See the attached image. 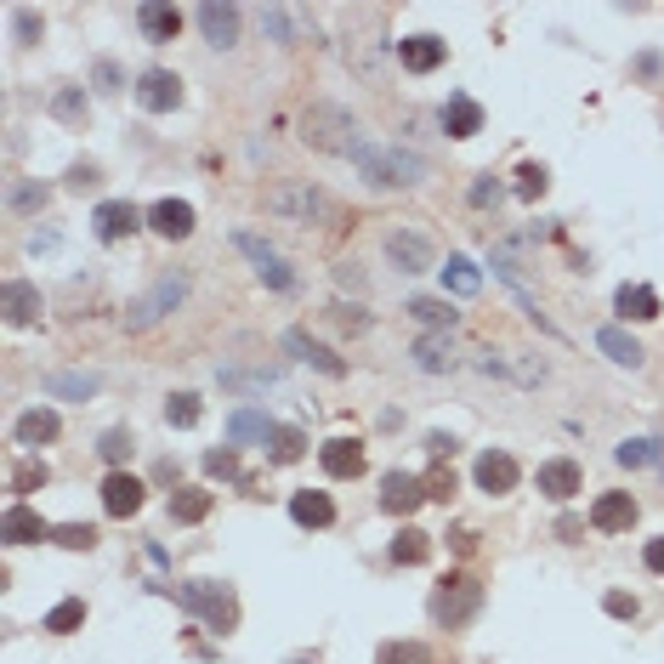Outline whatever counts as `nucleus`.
<instances>
[{
  "instance_id": "7c9ffc66",
  "label": "nucleus",
  "mask_w": 664,
  "mask_h": 664,
  "mask_svg": "<svg viewBox=\"0 0 664 664\" xmlns=\"http://www.w3.org/2000/svg\"><path fill=\"white\" fill-rule=\"evenodd\" d=\"M540 494H551V500H574L579 494V466L574 460H545L540 466Z\"/></svg>"
},
{
  "instance_id": "5fc2aeb1",
  "label": "nucleus",
  "mask_w": 664,
  "mask_h": 664,
  "mask_svg": "<svg viewBox=\"0 0 664 664\" xmlns=\"http://www.w3.org/2000/svg\"><path fill=\"white\" fill-rule=\"evenodd\" d=\"M205 472L210 477H233V472H239V455H233V449H210V455H205Z\"/></svg>"
},
{
  "instance_id": "aec40b11",
  "label": "nucleus",
  "mask_w": 664,
  "mask_h": 664,
  "mask_svg": "<svg viewBox=\"0 0 664 664\" xmlns=\"http://www.w3.org/2000/svg\"><path fill=\"white\" fill-rule=\"evenodd\" d=\"M148 228H154L159 239H188L193 233V205L188 199H159V205L148 210Z\"/></svg>"
},
{
  "instance_id": "6ab92c4d",
  "label": "nucleus",
  "mask_w": 664,
  "mask_h": 664,
  "mask_svg": "<svg viewBox=\"0 0 664 664\" xmlns=\"http://www.w3.org/2000/svg\"><path fill=\"white\" fill-rule=\"evenodd\" d=\"M409 358H415L426 375H455V369H460L455 341H449V335H420L415 347H409Z\"/></svg>"
},
{
  "instance_id": "412c9836",
  "label": "nucleus",
  "mask_w": 664,
  "mask_h": 664,
  "mask_svg": "<svg viewBox=\"0 0 664 664\" xmlns=\"http://www.w3.org/2000/svg\"><path fill=\"white\" fill-rule=\"evenodd\" d=\"M613 313L630 318V324H647V318H659V290H653V284H619Z\"/></svg>"
},
{
  "instance_id": "39448f33",
  "label": "nucleus",
  "mask_w": 664,
  "mask_h": 664,
  "mask_svg": "<svg viewBox=\"0 0 664 664\" xmlns=\"http://www.w3.org/2000/svg\"><path fill=\"white\" fill-rule=\"evenodd\" d=\"M176 596H182V608H193L210 630H222V636L239 625V596H233L228 585H216V579H188Z\"/></svg>"
},
{
  "instance_id": "9d476101",
  "label": "nucleus",
  "mask_w": 664,
  "mask_h": 664,
  "mask_svg": "<svg viewBox=\"0 0 664 664\" xmlns=\"http://www.w3.org/2000/svg\"><path fill=\"white\" fill-rule=\"evenodd\" d=\"M131 91H137V103L148 108V114H171V108L182 103V80H176L171 69H148Z\"/></svg>"
},
{
  "instance_id": "ddd939ff",
  "label": "nucleus",
  "mask_w": 664,
  "mask_h": 664,
  "mask_svg": "<svg viewBox=\"0 0 664 664\" xmlns=\"http://www.w3.org/2000/svg\"><path fill=\"white\" fill-rule=\"evenodd\" d=\"M142 477H131V472H108L103 477V511L108 517H137L142 511Z\"/></svg>"
},
{
  "instance_id": "f257e3e1",
  "label": "nucleus",
  "mask_w": 664,
  "mask_h": 664,
  "mask_svg": "<svg viewBox=\"0 0 664 664\" xmlns=\"http://www.w3.org/2000/svg\"><path fill=\"white\" fill-rule=\"evenodd\" d=\"M301 142L318 148V154L352 159V154H358V142H364V125L352 120L341 103H307V108H301Z\"/></svg>"
},
{
  "instance_id": "a19ab883",
  "label": "nucleus",
  "mask_w": 664,
  "mask_h": 664,
  "mask_svg": "<svg viewBox=\"0 0 664 664\" xmlns=\"http://www.w3.org/2000/svg\"><path fill=\"white\" fill-rule=\"evenodd\" d=\"M199 415H205V409H199L193 392H171V398H165V420H171V426H199Z\"/></svg>"
},
{
  "instance_id": "58836bf2",
  "label": "nucleus",
  "mask_w": 664,
  "mask_h": 664,
  "mask_svg": "<svg viewBox=\"0 0 664 664\" xmlns=\"http://www.w3.org/2000/svg\"><path fill=\"white\" fill-rule=\"evenodd\" d=\"M375 664H437V653L426 642H386Z\"/></svg>"
},
{
  "instance_id": "052dcab7",
  "label": "nucleus",
  "mask_w": 664,
  "mask_h": 664,
  "mask_svg": "<svg viewBox=\"0 0 664 664\" xmlns=\"http://www.w3.org/2000/svg\"><path fill=\"white\" fill-rule=\"evenodd\" d=\"M659 455H664V432H659Z\"/></svg>"
},
{
  "instance_id": "423d86ee",
  "label": "nucleus",
  "mask_w": 664,
  "mask_h": 664,
  "mask_svg": "<svg viewBox=\"0 0 664 664\" xmlns=\"http://www.w3.org/2000/svg\"><path fill=\"white\" fill-rule=\"evenodd\" d=\"M477 608H483V585H477L472 574H455V579H443L432 591V619L443 630H460V625H472Z\"/></svg>"
},
{
  "instance_id": "de8ad7c7",
  "label": "nucleus",
  "mask_w": 664,
  "mask_h": 664,
  "mask_svg": "<svg viewBox=\"0 0 664 664\" xmlns=\"http://www.w3.org/2000/svg\"><path fill=\"white\" fill-rule=\"evenodd\" d=\"M12 29H18V46H35V40L46 35L40 12H29V6H18V12H12Z\"/></svg>"
},
{
  "instance_id": "dca6fc26",
  "label": "nucleus",
  "mask_w": 664,
  "mask_h": 664,
  "mask_svg": "<svg viewBox=\"0 0 664 664\" xmlns=\"http://www.w3.org/2000/svg\"><path fill=\"white\" fill-rule=\"evenodd\" d=\"M0 534L12 545H40V540H52L57 528L40 517V511H29V506H6V517H0Z\"/></svg>"
},
{
  "instance_id": "cd10ccee",
  "label": "nucleus",
  "mask_w": 664,
  "mask_h": 664,
  "mask_svg": "<svg viewBox=\"0 0 664 664\" xmlns=\"http://www.w3.org/2000/svg\"><path fill=\"white\" fill-rule=\"evenodd\" d=\"M318 460H324V472L330 477H358L364 472V449H358L352 437H330V443L318 449Z\"/></svg>"
},
{
  "instance_id": "c85d7f7f",
  "label": "nucleus",
  "mask_w": 664,
  "mask_h": 664,
  "mask_svg": "<svg viewBox=\"0 0 664 664\" xmlns=\"http://www.w3.org/2000/svg\"><path fill=\"white\" fill-rule=\"evenodd\" d=\"M596 347L608 352V358H613L619 369H642V358H647V352H642V341H636V335H625L619 324H608V330H596Z\"/></svg>"
},
{
  "instance_id": "3c124183",
  "label": "nucleus",
  "mask_w": 664,
  "mask_h": 664,
  "mask_svg": "<svg viewBox=\"0 0 664 664\" xmlns=\"http://www.w3.org/2000/svg\"><path fill=\"white\" fill-rule=\"evenodd\" d=\"M602 608H608L613 619H636V613H642V602H636L630 591H608V596H602Z\"/></svg>"
},
{
  "instance_id": "20e7f679",
  "label": "nucleus",
  "mask_w": 664,
  "mask_h": 664,
  "mask_svg": "<svg viewBox=\"0 0 664 664\" xmlns=\"http://www.w3.org/2000/svg\"><path fill=\"white\" fill-rule=\"evenodd\" d=\"M182 301H188V273H159V279L125 307V330H148V324H159L165 313H176Z\"/></svg>"
},
{
  "instance_id": "f03ea898",
  "label": "nucleus",
  "mask_w": 664,
  "mask_h": 664,
  "mask_svg": "<svg viewBox=\"0 0 664 664\" xmlns=\"http://www.w3.org/2000/svg\"><path fill=\"white\" fill-rule=\"evenodd\" d=\"M267 210H273L279 222H301V228L341 222V205H335L318 182H273V188H267Z\"/></svg>"
},
{
  "instance_id": "a878e982",
  "label": "nucleus",
  "mask_w": 664,
  "mask_h": 664,
  "mask_svg": "<svg viewBox=\"0 0 664 664\" xmlns=\"http://www.w3.org/2000/svg\"><path fill=\"white\" fill-rule=\"evenodd\" d=\"M290 517H296L301 528H330L335 523V500L330 494H318V489H301V494H290Z\"/></svg>"
},
{
  "instance_id": "0eeeda50",
  "label": "nucleus",
  "mask_w": 664,
  "mask_h": 664,
  "mask_svg": "<svg viewBox=\"0 0 664 664\" xmlns=\"http://www.w3.org/2000/svg\"><path fill=\"white\" fill-rule=\"evenodd\" d=\"M381 250H386V262L398 267V273H426V267H437L432 239H426V233H415V228H392L381 239Z\"/></svg>"
},
{
  "instance_id": "8fccbe9b",
  "label": "nucleus",
  "mask_w": 664,
  "mask_h": 664,
  "mask_svg": "<svg viewBox=\"0 0 664 664\" xmlns=\"http://www.w3.org/2000/svg\"><path fill=\"white\" fill-rule=\"evenodd\" d=\"M97 182H103V171H97L91 159H80V165H69V182H63V188H69V193H86V188H97Z\"/></svg>"
},
{
  "instance_id": "4d7b16f0",
  "label": "nucleus",
  "mask_w": 664,
  "mask_h": 664,
  "mask_svg": "<svg viewBox=\"0 0 664 664\" xmlns=\"http://www.w3.org/2000/svg\"><path fill=\"white\" fill-rule=\"evenodd\" d=\"M97 86H103V91H120V69H114V63H97Z\"/></svg>"
},
{
  "instance_id": "a18cd8bd",
  "label": "nucleus",
  "mask_w": 664,
  "mask_h": 664,
  "mask_svg": "<svg viewBox=\"0 0 664 664\" xmlns=\"http://www.w3.org/2000/svg\"><path fill=\"white\" fill-rule=\"evenodd\" d=\"M426 500H443V506L455 500V472H449V460H437L432 466V477H426Z\"/></svg>"
},
{
  "instance_id": "2f4dec72",
  "label": "nucleus",
  "mask_w": 664,
  "mask_h": 664,
  "mask_svg": "<svg viewBox=\"0 0 664 664\" xmlns=\"http://www.w3.org/2000/svg\"><path fill=\"white\" fill-rule=\"evenodd\" d=\"M52 120H63V125H86L91 120V103H86V86H57L52 91Z\"/></svg>"
},
{
  "instance_id": "4468645a",
  "label": "nucleus",
  "mask_w": 664,
  "mask_h": 664,
  "mask_svg": "<svg viewBox=\"0 0 664 664\" xmlns=\"http://www.w3.org/2000/svg\"><path fill=\"white\" fill-rule=\"evenodd\" d=\"M193 18H199V29H205V40L216 46V52L239 46V6H216V0H205Z\"/></svg>"
},
{
  "instance_id": "4c0bfd02",
  "label": "nucleus",
  "mask_w": 664,
  "mask_h": 664,
  "mask_svg": "<svg viewBox=\"0 0 664 664\" xmlns=\"http://www.w3.org/2000/svg\"><path fill=\"white\" fill-rule=\"evenodd\" d=\"M86 625V602H80V596H69V602H57L52 613H46V630H52V636H69V630H80Z\"/></svg>"
},
{
  "instance_id": "b1692460",
  "label": "nucleus",
  "mask_w": 664,
  "mask_h": 664,
  "mask_svg": "<svg viewBox=\"0 0 664 664\" xmlns=\"http://www.w3.org/2000/svg\"><path fill=\"white\" fill-rule=\"evenodd\" d=\"M137 29L154 40V46H165V40L182 35V12H176V6H154V0H148V6H137Z\"/></svg>"
},
{
  "instance_id": "c03bdc74",
  "label": "nucleus",
  "mask_w": 664,
  "mask_h": 664,
  "mask_svg": "<svg viewBox=\"0 0 664 664\" xmlns=\"http://www.w3.org/2000/svg\"><path fill=\"white\" fill-rule=\"evenodd\" d=\"M46 466H40V460H23L18 472H12V494H35V489H46Z\"/></svg>"
},
{
  "instance_id": "f8f14e48",
  "label": "nucleus",
  "mask_w": 664,
  "mask_h": 664,
  "mask_svg": "<svg viewBox=\"0 0 664 664\" xmlns=\"http://www.w3.org/2000/svg\"><path fill=\"white\" fill-rule=\"evenodd\" d=\"M420 500H426V477H409V472H386V477H381V511H392V517H409Z\"/></svg>"
},
{
  "instance_id": "7ed1b4c3",
  "label": "nucleus",
  "mask_w": 664,
  "mask_h": 664,
  "mask_svg": "<svg viewBox=\"0 0 664 664\" xmlns=\"http://www.w3.org/2000/svg\"><path fill=\"white\" fill-rule=\"evenodd\" d=\"M352 165L375 182V188H420L426 182V159L420 154H403V148H375V142H358Z\"/></svg>"
},
{
  "instance_id": "603ef678",
  "label": "nucleus",
  "mask_w": 664,
  "mask_h": 664,
  "mask_svg": "<svg viewBox=\"0 0 664 664\" xmlns=\"http://www.w3.org/2000/svg\"><path fill=\"white\" fill-rule=\"evenodd\" d=\"M125 455H131V432H125V426H114V432H103V460H114V466H120Z\"/></svg>"
},
{
  "instance_id": "13d9d810",
  "label": "nucleus",
  "mask_w": 664,
  "mask_h": 664,
  "mask_svg": "<svg viewBox=\"0 0 664 664\" xmlns=\"http://www.w3.org/2000/svg\"><path fill=\"white\" fill-rule=\"evenodd\" d=\"M426 449H432L437 460H449V455H455V437H432V443H426Z\"/></svg>"
},
{
  "instance_id": "37998d69",
  "label": "nucleus",
  "mask_w": 664,
  "mask_h": 664,
  "mask_svg": "<svg viewBox=\"0 0 664 664\" xmlns=\"http://www.w3.org/2000/svg\"><path fill=\"white\" fill-rule=\"evenodd\" d=\"M262 29L279 40V46H296V18H290L284 6H262Z\"/></svg>"
},
{
  "instance_id": "f3484780",
  "label": "nucleus",
  "mask_w": 664,
  "mask_h": 664,
  "mask_svg": "<svg viewBox=\"0 0 664 664\" xmlns=\"http://www.w3.org/2000/svg\"><path fill=\"white\" fill-rule=\"evenodd\" d=\"M477 489L483 494H511L517 489V460L506 449H483L477 455Z\"/></svg>"
},
{
  "instance_id": "473e14b6",
  "label": "nucleus",
  "mask_w": 664,
  "mask_h": 664,
  "mask_svg": "<svg viewBox=\"0 0 664 664\" xmlns=\"http://www.w3.org/2000/svg\"><path fill=\"white\" fill-rule=\"evenodd\" d=\"M426 557H432V534H420V528H398V540H392V562L420 568Z\"/></svg>"
},
{
  "instance_id": "ea45409f",
  "label": "nucleus",
  "mask_w": 664,
  "mask_h": 664,
  "mask_svg": "<svg viewBox=\"0 0 664 664\" xmlns=\"http://www.w3.org/2000/svg\"><path fill=\"white\" fill-rule=\"evenodd\" d=\"M228 432L239 437V443H245V437H262V443H267V437H273V420H267L262 409H239V415L228 420Z\"/></svg>"
},
{
  "instance_id": "6e6d98bb",
  "label": "nucleus",
  "mask_w": 664,
  "mask_h": 664,
  "mask_svg": "<svg viewBox=\"0 0 664 664\" xmlns=\"http://www.w3.org/2000/svg\"><path fill=\"white\" fill-rule=\"evenodd\" d=\"M642 562H647V574H664V534H659V540H647Z\"/></svg>"
},
{
  "instance_id": "79ce46f5",
  "label": "nucleus",
  "mask_w": 664,
  "mask_h": 664,
  "mask_svg": "<svg viewBox=\"0 0 664 664\" xmlns=\"http://www.w3.org/2000/svg\"><path fill=\"white\" fill-rule=\"evenodd\" d=\"M613 460H619V466H653V460H659V443H647V437H625V443L613 449Z\"/></svg>"
},
{
  "instance_id": "864d4df0",
  "label": "nucleus",
  "mask_w": 664,
  "mask_h": 664,
  "mask_svg": "<svg viewBox=\"0 0 664 664\" xmlns=\"http://www.w3.org/2000/svg\"><path fill=\"white\" fill-rule=\"evenodd\" d=\"M46 199H52V188H29V182H18V188H12V210H40Z\"/></svg>"
},
{
  "instance_id": "a211bd4d",
  "label": "nucleus",
  "mask_w": 664,
  "mask_h": 664,
  "mask_svg": "<svg viewBox=\"0 0 664 664\" xmlns=\"http://www.w3.org/2000/svg\"><path fill=\"white\" fill-rule=\"evenodd\" d=\"M284 352H296L301 364L324 369V375H335V381L347 375V364H341V358H335V352L324 347V341H313V335H307V330H284Z\"/></svg>"
},
{
  "instance_id": "4be33fe9",
  "label": "nucleus",
  "mask_w": 664,
  "mask_h": 664,
  "mask_svg": "<svg viewBox=\"0 0 664 664\" xmlns=\"http://www.w3.org/2000/svg\"><path fill=\"white\" fill-rule=\"evenodd\" d=\"M630 523H636V500L630 494H602L591 506V528H602V534H625Z\"/></svg>"
},
{
  "instance_id": "1a4fd4ad",
  "label": "nucleus",
  "mask_w": 664,
  "mask_h": 664,
  "mask_svg": "<svg viewBox=\"0 0 664 664\" xmlns=\"http://www.w3.org/2000/svg\"><path fill=\"white\" fill-rule=\"evenodd\" d=\"M0 313H6V324H12V330H23V324H40L46 301H40V290H35V284L6 279V284H0Z\"/></svg>"
},
{
  "instance_id": "2eb2a0df",
  "label": "nucleus",
  "mask_w": 664,
  "mask_h": 664,
  "mask_svg": "<svg viewBox=\"0 0 664 664\" xmlns=\"http://www.w3.org/2000/svg\"><path fill=\"white\" fill-rule=\"evenodd\" d=\"M142 228V216L131 199H108V205H97V239L103 245H120V239H131V233Z\"/></svg>"
},
{
  "instance_id": "e433bc0d",
  "label": "nucleus",
  "mask_w": 664,
  "mask_h": 664,
  "mask_svg": "<svg viewBox=\"0 0 664 664\" xmlns=\"http://www.w3.org/2000/svg\"><path fill=\"white\" fill-rule=\"evenodd\" d=\"M409 313L420 318V324H432V330H455V307H449V301H432V296H415L409 301Z\"/></svg>"
},
{
  "instance_id": "c756f323",
  "label": "nucleus",
  "mask_w": 664,
  "mask_h": 664,
  "mask_svg": "<svg viewBox=\"0 0 664 664\" xmlns=\"http://www.w3.org/2000/svg\"><path fill=\"white\" fill-rule=\"evenodd\" d=\"M443 131H449V137H477V131H483V108L472 103V97H449V103H443Z\"/></svg>"
},
{
  "instance_id": "9b49d317",
  "label": "nucleus",
  "mask_w": 664,
  "mask_h": 664,
  "mask_svg": "<svg viewBox=\"0 0 664 664\" xmlns=\"http://www.w3.org/2000/svg\"><path fill=\"white\" fill-rule=\"evenodd\" d=\"M477 369H483L489 381L500 375V381H511V386H540L545 381V364H528V358H517V352H483Z\"/></svg>"
},
{
  "instance_id": "6e6552de",
  "label": "nucleus",
  "mask_w": 664,
  "mask_h": 664,
  "mask_svg": "<svg viewBox=\"0 0 664 664\" xmlns=\"http://www.w3.org/2000/svg\"><path fill=\"white\" fill-rule=\"evenodd\" d=\"M233 245L245 250L250 262H256V273H262V284H273V290H296V273H290V262H284L279 250L267 245V239H256V233H233Z\"/></svg>"
},
{
  "instance_id": "72a5a7b5",
  "label": "nucleus",
  "mask_w": 664,
  "mask_h": 664,
  "mask_svg": "<svg viewBox=\"0 0 664 664\" xmlns=\"http://www.w3.org/2000/svg\"><path fill=\"white\" fill-rule=\"evenodd\" d=\"M267 455H273V466H296V460L307 455V437H301L296 426H273V437H267Z\"/></svg>"
},
{
  "instance_id": "393cba45",
  "label": "nucleus",
  "mask_w": 664,
  "mask_h": 664,
  "mask_svg": "<svg viewBox=\"0 0 664 664\" xmlns=\"http://www.w3.org/2000/svg\"><path fill=\"white\" fill-rule=\"evenodd\" d=\"M57 432H63V420H57L52 409H29V415H18V426H12V437H18L23 449H40V443H57Z\"/></svg>"
},
{
  "instance_id": "49530a36",
  "label": "nucleus",
  "mask_w": 664,
  "mask_h": 664,
  "mask_svg": "<svg viewBox=\"0 0 664 664\" xmlns=\"http://www.w3.org/2000/svg\"><path fill=\"white\" fill-rule=\"evenodd\" d=\"M52 540L69 545V551H91V545H97V528H91V523H63Z\"/></svg>"
},
{
  "instance_id": "bb28decb",
  "label": "nucleus",
  "mask_w": 664,
  "mask_h": 664,
  "mask_svg": "<svg viewBox=\"0 0 664 664\" xmlns=\"http://www.w3.org/2000/svg\"><path fill=\"white\" fill-rule=\"evenodd\" d=\"M46 398H97V392H103V381H97V375H91V369H63V375H46Z\"/></svg>"
},
{
  "instance_id": "bf43d9fd",
  "label": "nucleus",
  "mask_w": 664,
  "mask_h": 664,
  "mask_svg": "<svg viewBox=\"0 0 664 664\" xmlns=\"http://www.w3.org/2000/svg\"><path fill=\"white\" fill-rule=\"evenodd\" d=\"M284 664H318V653H290Z\"/></svg>"
},
{
  "instance_id": "5701e85b",
  "label": "nucleus",
  "mask_w": 664,
  "mask_h": 664,
  "mask_svg": "<svg viewBox=\"0 0 664 664\" xmlns=\"http://www.w3.org/2000/svg\"><path fill=\"white\" fill-rule=\"evenodd\" d=\"M398 57H403V69H409V74H432L437 63L449 57V46H443L437 35H409V40L398 46Z\"/></svg>"
},
{
  "instance_id": "f704fd0d",
  "label": "nucleus",
  "mask_w": 664,
  "mask_h": 664,
  "mask_svg": "<svg viewBox=\"0 0 664 664\" xmlns=\"http://www.w3.org/2000/svg\"><path fill=\"white\" fill-rule=\"evenodd\" d=\"M210 517V494L205 489H176L171 494V523H205Z\"/></svg>"
},
{
  "instance_id": "c9c22d12",
  "label": "nucleus",
  "mask_w": 664,
  "mask_h": 664,
  "mask_svg": "<svg viewBox=\"0 0 664 664\" xmlns=\"http://www.w3.org/2000/svg\"><path fill=\"white\" fill-rule=\"evenodd\" d=\"M443 284H449L455 296H477L483 273H477V262H472V256H449V267H443Z\"/></svg>"
},
{
  "instance_id": "09e8293b",
  "label": "nucleus",
  "mask_w": 664,
  "mask_h": 664,
  "mask_svg": "<svg viewBox=\"0 0 664 664\" xmlns=\"http://www.w3.org/2000/svg\"><path fill=\"white\" fill-rule=\"evenodd\" d=\"M540 193H545V171H540V165H523V171H517V199H523V205H534Z\"/></svg>"
}]
</instances>
